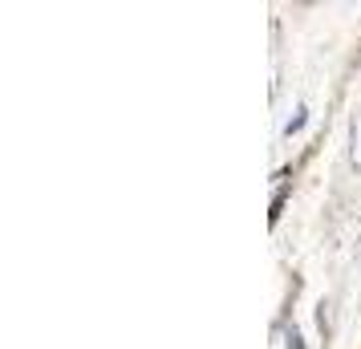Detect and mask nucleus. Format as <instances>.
Instances as JSON below:
<instances>
[{"mask_svg":"<svg viewBox=\"0 0 361 349\" xmlns=\"http://www.w3.org/2000/svg\"><path fill=\"white\" fill-rule=\"evenodd\" d=\"M288 349H305V345H300V337H296V333H288Z\"/></svg>","mask_w":361,"mask_h":349,"instance_id":"1","label":"nucleus"}]
</instances>
